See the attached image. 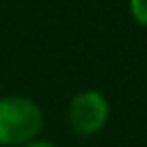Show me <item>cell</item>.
Segmentation results:
<instances>
[{"instance_id": "1", "label": "cell", "mask_w": 147, "mask_h": 147, "mask_svg": "<svg viewBox=\"0 0 147 147\" xmlns=\"http://www.w3.org/2000/svg\"><path fill=\"white\" fill-rule=\"evenodd\" d=\"M43 128V110L24 95L0 97V145H26Z\"/></svg>"}, {"instance_id": "2", "label": "cell", "mask_w": 147, "mask_h": 147, "mask_svg": "<svg viewBox=\"0 0 147 147\" xmlns=\"http://www.w3.org/2000/svg\"><path fill=\"white\" fill-rule=\"evenodd\" d=\"M108 100L100 91H82L69 102V125L78 136H93L108 121Z\"/></svg>"}, {"instance_id": "3", "label": "cell", "mask_w": 147, "mask_h": 147, "mask_svg": "<svg viewBox=\"0 0 147 147\" xmlns=\"http://www.w3.org/2000/svg\"><path fill=\"white\" fill-rule=\"evenodd\" d=\"M130 13L141 26H147V0H128Z\"/></svg>"}, {"instance_id": "4", "label": "cell", "mask_w": 147, "mask_h": 147, "mask_svg": "<svg viewBox=\"0 0 147 147\" xmlns=\"http://www.w3.org/2000/svg\"><path fill=\"white\" fill-rule=\"evenodd\" d=\"M20 147H56V145L50 143V141H39V138H35V141L26 143V145H20Z\"/></svg>"}]
</instances>
